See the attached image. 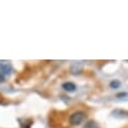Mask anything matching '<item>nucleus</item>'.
<instances>
[{
  "mask_svg": "<svg viewBox=\"0 0 128 128\" xmlns=\"http://www.w3.org/2000/svg\"><path fill=\"white\" fill-rule=\"evenodd\" d=\"M87 115L85 112L83 111H79V112H76L74 114H72L70 116V123L74 126H77V125H80L85 119H86Z\"/></svg>",
  "mask_w": 128,
  "mask_h": 128,
  "instance_id": "f257e3e1",
  "label": "nucleus"
},
{
  "mask_svg": "<svg viewBox=\"0 0 128 128\" xmlns=\"http://www.w3.org/2000/svg\"><path fill=\"white\" fill-rule=\"evenodd\" d=\"M62 88L65 89L67 92H74L77 89L76 85L74 83H72V82H66V83H64L62 84Z\"/></svg>",
  "mask_w": 128,
  "mask_h": 128,
  "instance_id": "f03ea898",
  "label": "nucleus"
},
{
  "mask_svg": "<svg viewBox=\"0 0 128 128\" xmlns=\"http://www.w3.org/2000/svg\"><path fill=\"white\" fill-rule=\"evenodd\" d=\"M0 72H1L4 76L5 75H10L12 73V69L9 65H7V64H4V65H1L0 66Z\"/></svg>",
  "mask_w": 128,
  "mask_h": 128,
  "instance_id": "7ed1b4c3",
  "label": "nucleus"
},
{
  "mask_svg": "<svg viewBox=\"0 0 128 128\" xmlns=\"http://www.w3.org/2000/svg\"><path fill=\"white\" fill-rule=\"evenodd\" d=\"M83 128H99V125H98V123L96 122V121L90 120V121H88V122L84 125Z\"/></svg>",
  "mask_w": 128,
  "mask_h": 128,
  "instance_id": "20e7f679",
  "label": "nucleus"
},
{
  "mask_svg": "<svg viewBox=\"0 0 128 128\" xmlns=\"http://www.w3.org/2000/svg\"><path fill=\"white\" fill-rule=\"evenodd\" d=\"M120 86H121V83H120V81H117V80H114L110 83V87L112 89H118Z\"/></svg>",
  "mask_w": 128,
  "mask_h": 128,
  "instance_id": "39448f33",
  "label": "nucleus"
},
{
  "mask_svg": "<svg viewBox=\"0 0 128 128\" xmlns=\"http://www.w3.org/2000/svg\"><path fill=\"white\" fill-rule=\"evenodd\" d=\"M4 75L1 73V72H0V83H2V82H4Z\"/></svg>",
  "mask_w": 128,
  "mask_h": 128,
  "instance_id": "423d86ee",
  "label": "nucleus"
},
{
  "mask_svg": "<svg viewBox=\"0 0 128 128\" xmlns=\"http://www.w3.org/2000/svg\"><path fill=\"white\" fill-rule=\"evenodd\" d=\"M126 93H120V94H118V96H117V97L118 98H121V97H126Z\"/></svg>",
  "mask_w": 128,
  "mask_h": 128,
  "instance_id": "0eeeda50",
  "label": "nucleus"
}]
</instances>
